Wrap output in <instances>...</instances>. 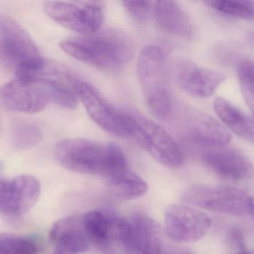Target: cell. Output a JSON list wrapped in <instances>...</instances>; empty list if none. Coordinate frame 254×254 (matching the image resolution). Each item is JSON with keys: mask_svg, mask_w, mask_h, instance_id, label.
Instances as JSON below:
<instances>
[{"mask_svg": "<svg viewBox=\"0 0 254 254\" xmlns=\"http://www.w3.org/2000/svg\"><path fill=\"white\" fill-rule=\"evenodd\" d=\"M240 87L246 102L254 116V62L244 61L238 67Z\"/></svg>", "mask_w": 254, "mask_h": 254, "instance_id": "obj_23", "label": "cell"}, {"mask_svg": "<svg viewBox=\"0 0 254 254\" xmlns=\"http://www.w3.org/2000/svg\"><path fill=\"white\" fill-rule=\"evenodd\" d=\"M40 193V182L34 176L23 174L11 180L0 177V213L21 217L35 205Z\"/></svg>", "mask_w": 254, "mask_h": 254, "instance_id": "obj_11", "label": "cell"}, {"mask_svg": "<svg viewBox=\"0 0 254 254\" xmlns=\"http://www.w3.org/2000/svg\"><path fill=\"white\" fill-rule=\"evenodd\" d=\"M74 90L89 117L107 132L119 137H129L128 112L116 108L95 86L76 79Z\"/></svg>", "mask_w": 254, "mask_h": 254, "instance_id": "obj_6", "label": "cell"}, {"mask_svg": "<svg viewBox=\"0 0 254 254\" xmlns=\"http://www.w3.org/2000/svg\"><path fill=\"white\" fill-rule=\"evenodd\" d=\"M175 76L182 90L199 98L212 96L226 79L223 73L200 67L188 60L176 64Z\"/></svg>", "mask_w": 254, "mask_h": 254, "instance_id": "obj_14", "label": "cell"}, {"mask_svg": "<svg viewBox=\"0 0 254 254\" xmlns=\"http://www.w3.org/2000/svg\"><path fill=\"white\" fill-rule=\"evenodd\" d=\"M250 216H253L254 218V198L252 200V207H251Z\"/></svg>", "mask_w": 254, "mask_h": 254, "instance_id": "obj_27", "label": "cell"}, {"mask_svg": "<svg viewBox=\"0 0 254 254\" xmlns=\"http://www.w3.org/2000/svg\"><path fill=\"white\" fill-rule=\"evenodd\" d=\"M202 161L217 175L228 180H244L254 173L253 164L235 149L223 147L208 149L203 152Z\"/></svg>", "mask_w": 254, "mask_h": 254, "instance_id": "obj_16", "label": "cell"}, {"mask_svg": "<svg viewBox=\"0 0 254 254\" xmlns=\"http://www.w3.org/2000/svg\"><path fill=\"white\" fill-rule=\"evenodd\" d=\"M152 15L158 26L165 32L184 38L193 36L194 28L190 18L176 1H155Z\"/></svg>", "mask_w": 254, "mask_h": 254, "instance_id": "obj_18", "label": "cell"}, {"mask_svg": "<svg viewBox=\"0 0 254 254\" xmlns=\"http://www.w3.org/2000/svg\"><path fill=\"white\" fill-rule=\"evenodd\" d=\"M55 155L64 168L79 174L111 180L129 169L126 156L118 145L86 139H64L57 143Z\"/></svg>", "mask_w": 254, "mask_h": 254, "instance_id": "obj_1", "label": "cell"}, {"mask_svg": "<svg viewBox=\"0 0 254 254\" xmlns=\"http://www.w3.org/2000/svg\"><path fill=\"white\" fill-rule=\"evenodd\" d=\"M129 222V249L140 254H176L179 252L165 229L146 215L137 213Z\"/></svg>", "mask_w": 254, "mask_h": 254, "instance_id": "obj_13", "label": "cell"}, {"mask_svg": "<svg viewBox=\"0 0 254 254\" xmlns=\"http://www.w3.org/2000/svg\"><path fill=\"white\" fill-rule=\"evenodd\" d=\"M43 9L55 22L80 34L98 31L104 22L102 7L96 2L49 1H45Z\"/></svg>", "mask_w": 254, "mask_h": 254, "instance_id": "obj_9", "label": "cell"}, {"mask_svg": "<svg viewBox=\"0 0 254 254\" xmlns=\"http://www.w3.org/2000/svg\"><path fill=\"white\" fill-rule=\"evenodd\" d=\"M130 137L157 162L168 168H180L185 164L183 151L161 125L134 112H128Z\"/></svg>", "mask_w": 254, "mask_h": 254, "instance_id": "obj_4", "label": "cell"}, {"mask_svg": "<svg viewBox=\"0 0 254 254\" xmlns=\"http://www.w3.org/2000/svg\"><path fill=\"white\" fill-rule=\"evenodd\" d=\"M37 252V246L29 239L0 234V254H36Z\"/></svg>", "mask_w": 254, "mask_h": 254, "instance_id": "obj_22", "label": "cell"}, {"mask_svg": "<svg viewBox=\"0 0 254 254\" xmlns=\"http://www.w3.org/2000/svg\"><path fill=\"white\" fill-rule=\"evenodd\" d=\"M234 254H254V251H244V252H238Z\"/></svg>", "mask_w": 254, "mask_h": 254, "instance_id": "obj_28", "label": "cell"}, {"mask_svg": "<svg viewBox=\"0 0 254 254\" xmlns=\"http://www.w3.org/2000/svg\"><path fill=\"white\" fill-rule=\"evenodd\" d=\"M61 49L81 62L107 72L120 70L134 55L132 38L116 28L99 29L62 40Z\"/></svg>", "mask_w": 254, "mask_h": 254, "instance_id": "obj_2", "label": "cell"}, {"mask_svg": "<svg viewBox=\"0 0 254 254\" xmlns=\"http://www.w3.org/2000/svg\"><path fill=\"white\" fill-rule=\"evenodd\" d=\"M165 230L173 241L192 243L201 240L212 225L205 213L185 205H171L164 215Z\"/></svg>", "mask_w": 254, "mask_h": 254, "instance_id": "obj_12", "label": "cell"}, {"mask_svg": "<svg viewBox=\"0 0 254 254\" xmlns=\"http://www.w3.org/2000/svg\"><path fill=\"white\" fill-rule=\"evenodd\" d=\"M13 144L16 149L25 150L35 146L41 139L40 128L32 124H21L13 130Z\"/></svg>", "mask_w": 254, "mask_h": 254, "instance_id": "obj_24", "label": "cell"}, {"mask_svg": "<svg viewBox=\"0 0 254 254\" xmlns=\"http://www.w3.org/2000/svg\"><path fill=\"white\" fill-rule=\"evenodd\" d=\"M176 254H192L189 253V252H184V251L180 250Z\"/></svg>", "mask_w": 254, "mask_h": 254, "instance_id": "obj_30", "label": "cell"}, {"mask_svg": "<svg viewBox=\"0 0 254 254\" xmlns=\"http://www.w3.org/2000/svg\"><path fill=\"white\" fill-rule=\"evenodd\" d=\"M124 7L127 13L136 22H145L152 14L153 1H124Z\"/></svg>", "mask_w": 254, "mask_h": 254, "instance_id": "obj_25", "label": "cell"}, {"mask_svg": "<svg viewBox=\"0 0 254 254\" xmlns=\"http://www.w3.org/2000/svg\"><path fill=\"white\" fill-rule=\"evenodd\" d=\"M49 236L56 244L53 254H80L90 248L83 217L68 216L58 221Z\"/></svg>", "mask_w": 254, "mask_h": 254, "instance_id": "obj_17", "label": "cell"}, {"mask_svg": "<svg viewBox=\"0 0 254 254\" xmlns=\"http://www.w3.org/2000/svg\"><path fill=\"white\" fill-rule=\"evenodd\" d=\"M206 4L228 16L246 20H254V1L213 0L206 1Z\"/></svg>", "mask_w": 254, "mask_h": 254, "instance_id": "obj_21", "label": "cell"}, {"mask_svg": "<svg viewBox=\"0 0 254 254\" xmlns=\"http://www.w3.org/2000/svg\"><path fill=\"white\" fill-rule=\"evenodd\" d=\"M254 197L244 191L227 186L195 185L184 192L185 204L230 216H250Z\"/></svg>", "mask_w": 254, "mask_h": 254, "instance_id": "obj_5", "label": "cell"}, {"mask_svg": "<svg viewBox=\"0 0 254 254\" xmlns=\"http://www.w3.org/2000/svg\"><path fill=\"white\" fill-rule=\"evenodd\" d=\"M249 40H250V41L254 45V32L251 33L250 35H249Z\"/></svg>", "mask_w": 254, "mask_h": 254, "instance_id": "obj_29", "label": "cell"}, {"mask_svg": "<svg viewBox=\"0 0 254 254\" xmlns=\"http://www.w3.org/2000/svg\"><path fill=\"white\" fill-rule=\"evenodd\" d=\"M112 193L119 199L131 201L146 195L148 185L140 176L131 169L107 180Z\"/></svg>", "mask_w": 254, "mask_h": 254, "instance_id": "obj_20", "label": "cell"}, {"mask_svg": "<svg viewBox=\"0 0 254 254\" xmlns=\"http://www.w3.org/2000/svg\"><path fill=\"white\" fill-rule=\"evenodd\" d=\"M137 71L142 93L151 111L164 120L172 118L174 100L164 51L153 45L143 48L137 60Z\"/></svg>", "mask_w": 254, "mask_h": 254, "instance_id": "obj_3", "label": "cell"}, {"mask_svg": "<svg viewBox=\"0 0 254 254\" xmlns=\"http://www.w3.org/2000/svg\"><path fill=\"white\" fill-rule=\"evenodd\" d=\"M0 102L7 110L31 114L44 110L50 101L41 86L16 79L0 87Z\"/></svg>", "mask_w": 254, "mask_h": 254, "instance_id": "obj_15", "label": "cell"}, {"mask_svg": "<svg viewBox=\"0 0 254 254\" xmlns=\"http://www.w3.org/2000/svg\"><path fill=\"white\" fill-rule=\"evenodd\" d=\"M85 229L92 243L102 253H116L119 244L129 249V222L107 211L95 210L83 216Z\"/></svg>", "mask_w": 254, "mask_h": 254, "instance_id": "obj_8", "label": "cell"}, {"mask_svg": "<svg viewBox=\"0 0 254 254\" xmlns=\"http://www.w3.org/2000/svg\"><path fill=\"white\" fill-rule=\"evenodd\" d=\"M226 243L230 248L239 251V252L246 251L244 231L239 226H233L228 230L226 234Z\"/></svg>", "mask_w": 254, "mask_h": 254, "instance_id": "obj_26", "label": "cell"}, {"mask_svg": "<svg viewBox=\"0 0 254 254\" xmlns=\"http://www.w3.org/2000/svg\"><path fill=\"white\" fill-rule=\"evenodd\" d=\"M177 113L178 132L184 141L207 150L224 147L231 141L226 128L211 116L190 108Z\"/></svg>", "mask_w": 254, "mask_h": 254, "instance_id": "obj_7", "label": "cell"}, {"mask_svg": "<svg viewBox=\"0 0 254 254\" xmlns=\"http://www.w3.org/2000/svg\"><path fill=\"white\" fill-rule=\"evenodd\" d=\"M213 108L222 122L234 134L246 141L254 143V118L222 97H217L214 100Z\"/></svg>", "mask_w": 254, "mask_h": 254, "instance_id": "obj_19", "label": "cell"}, {"mask_svg": "<svg viewBox=\"0 0 254 254\" xmlns=\"http://www.w3.org/2000/svg\"><path fill=\"white\" fill-rule=\"evenodd\" d=\"M41 58L29 34L14 19L0 13V66L16 70L24 61Z\"/></svg>", "mask_w": 254, "mask_h": 254, "instance_id": "obj_10", "label": "cell"}]
</instances>
